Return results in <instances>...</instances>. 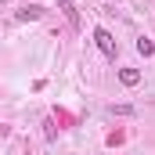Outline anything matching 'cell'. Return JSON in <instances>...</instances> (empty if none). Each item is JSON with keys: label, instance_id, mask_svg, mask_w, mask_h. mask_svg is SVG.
<instances>
[{"label": "cell", "instance_id": "obj_1", "mask_svg": "<svg viewBox=\"0 0 155 155\" xmlns=\"http://www.w3.org/2000/svg\"><path fill=\"white\" fill-rule=\"evenodd\" d=\"M94 43L101 47V54H105V58H116V40H112L108 29H94Z\"/></svg>", "mask_w": 155, "mask_h": 155}, {"label": "cell", "instance_id": "obj_2", "mask_svg": "<svg viewBox=\"0 0 155 155\" xmlns=\"http://www.w3.org/2000/svg\"><path fill=\"white\" fill-rule=\"evenodd\" d=\"M119 83H123V87H137V83H141V72H137V69H119Z\"/></svg>", "mask_w": 155, "mask_h": 155}, {"label": "cell", "instance_id": "obj_3", "mask_svg": "<svg viewBox=\"0 0 155 155\" xmlns=\"http://www.w3.org/2000/svg\"><path fill=\"white\" fill-rule=\"evenodd\" d=\"M40 15H43V7H22V11H18L15 18H18V22H36Z\"/></svg>", "mask_w": 155, "mask_h": 155}, {"label": "cell", "instance_id": "obj_4", "mask_svg": "<svg viewBox=\"0 0 155 155\" xmlns=\"http://www.w3.org/2000/svg\"><path fill=\"white\" fill-rule=\"evenodd\" d=\"M58 11H65V18H69L72 25H79V11L72 7V4H69V0H61V4H58Z\"/></svg>", "mask_w": 155, "mask_h": 155}, {"label": "cell", "instance_id": "obj_5", "mask_svg": "<svg viewBox=\"0 0 155 155\" xmlns=\"http://www.w3.org/2000/svg\"><path fill=\"white\" fill-rule=\"evenodd\" d=\"M137 51H141L144 58H152V54H155V43H152V40H137Z\"/></svg>", "mask_w": 155, "mask_h": 155}, {"label": "cell", "instance_id": "obj_6", "mask_svg": "<svg viewBox=\"0 0 155 155\" xmlns=\"http://www.w3.org/2000/svg\"><path fill=\"white\" fill-rule=\"evenodd\" d=\"M112 116H134V108L130 105H112Z\"/></svg>", "mask_w": 155, "mask_h": 155}, {"label": "cell", "instance_id": "obj_7", "mask_svg": "<svg viewBox=\"0 0 155 155\" xmlns=\"http://www.w3.org/2000/svg\"><path fill=\"white\" fill-rule=\"evenodd\" d=\"M0 4H4V0H0Z\"/></svg>", "mask_w": 155, "mask_h": 155}]
</instances>
